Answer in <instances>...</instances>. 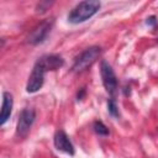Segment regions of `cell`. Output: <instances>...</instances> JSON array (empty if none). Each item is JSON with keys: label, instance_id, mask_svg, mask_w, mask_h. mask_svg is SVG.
Instances as JSON below:
<instances>
[{"label": "cell", "instance_id": "ba28073f", "mask_svg": "<svg viewBox=\"0 0 158 158\" xmlns=\"http://www.w3.org/2000/svg\"><path fill=\"white\" fill-rule=\"evenodd\" d=\"M38 60L43 64V67L46 68V70H57L59 68L63 67L64 60L58 54H46L42 56L41 58H38Z\"/></svg>", "mask_w": 158, "mask_h": 158}, {"label": "cell", "instance_id": "8fae6325", "mask_svg": "<svg viewBox=\"0 0 158 158\" xmlns=\"http://www.w3.org/2000/svg\"><path fill=\"white\" fill-rule=\"evenodd\" d=\"M107 110H109L110 115H112L114 117H117V116H118V109H117V105H116V102H115L112 99H110V100L107 101Z\"/></svg>", "mask_w": 158, "mask_h": 158}, {"label": "cell", "instance_id": "5b68a950", "mask_svg": "<svg viewBox=\"0 0 158 158\" xmlns=\"http://www.w3.org/2000/svg\"><path fill=\"white\" fill-rule=\"evenodd\" d=\"M36 118V112L32 109H23L19 115V121L16 126V136L23 138L27 136L33 121Z\"/></svg>", "mask_w": 158, "mask_h": 158}, {"label": "cell", "instance_id": "8992f818", "mask_svg": "<svg viewBox=\"0 0 158 158\" xmlns=\"http://www.w3.org/2000/svg\"><path fill=\"white\" fill-rule=\"evenodd\" d=\"M52 27H53V20H44V21H42L40 25H37L31 31V33L27 37V42L30 44H33V46L42 43L47 38V36L49 35Z\"/></svg>", "mask_w": 158, "mask_h": 158}, {"label": "cell", "instance_id": "7a4b0ae2", "mask_svg": "<svg viewBox=\"0 0 158 158\" xmlns=\"http://www.w3.org/2000/svg\"><path fill=\"white\" fill-rule=\"evenodd\" d=\"M101 53V48L98 46H91L89 48H86L84 52H81L74 60L72 70L75 73H80L84 72L85 69H88L100 56Z\"/></svg>", "mask_w": 158, "mask_h": 158}, {"label": "cell", "instance_id": "4fadbf2b", "mask_svg": "<svg viewBox=\"0 0 158 158\" xmlns=\"http://www.w3.org/2000/svg\"><path fill=\"white\" fill-rule=\"evenodd\" d=\"M146 23H147V25H149V26H154V25L157 23L156 16H151V17H148V19H147V21H146Z\"/></svg>", "mask_w": 158, "mask_h": 158}, {"label": "cell", "instance_id": "277c9868", "mask_svg": "<svg viewBox=\"0 0 158 158\" xmlns=\"http://www.w3.org/2000/svg\"><path fill=\"white\" fill-rule=\"evenodd\" d=\"M100 74H101L104 88L109 94L114 95L117 90V78L115 75L112 67L106 60H102L100 64Z\"/></svg>", "mask_w": 158, "mask_h": 158}, {"label": "cell", "instance_id": "52a82bcc", "mask_svg": "<svg viewBox=\"0 0 158 158\" xmlns=\"http://www.w3.org/2000/svg\"><path fill=\"white\" fill-rule=\"evenodd\" d=\"M53 143H54V147L60 151V152H64L69 156H73L74 154V146L73 143L70 142V139L68 138V136L65 135V132L63 131H57L54 137H53Z\"/></svg>", "mask_w": 158, "mask_h": 158}, {"label": "cell", "instance_id": "3957f363", "mask_svg": "<svg viewBox=\"0 0 158 158\" xmlns=\"http://www.w3.org/2000/svg\"><path fill=\"white\" fill-rule=\"evenodd\" d=\"M46 68L43 67V64L37 59V62L35 63L33 65V69L28 77V80H27V84H26V91L30 93V94H33V93H37L42 85H43V81H44V74H46Z\"/></svg>", "mask_w": 158, "mask_h": 158}, {"label": "cell", "instance_id": "9c48e42d", "mask_svg": "<svg viewBox=\"0 0 158 158\" xmlns=\"http://www.w3.org/2000/svg\"><path fill=\"white\" fill-rule=\"evenodd\" d=\"M12 105H14V100H12V95L7 91H5L2 94V105H1V115H0V125H4L12 111Z\"/></svg>", "mask_w": 158, "mask_h": 158}, {"label": "cell", "instance_id": "6da1fadb", "mask_svg": "<svg viewBox=\"0 0 158 158\" xmlns=\"http://www.w3.org/2000/svg\"><path fill=\"white\" fill-rule=\"evenodd\" d=\"M101 4L96 0H88L81 1L77 6L72 9V11L68 14V21L73 25L81 23L89 19H91L100 9Z\"/></svg>", "mask_w": 158, "mask_h": 158}, {"label": "cell", "instance_id": "30bf717a", "mask_svg": "<svg viewBox=\"0 0 158 158\" xmlns=\"http://www.w3.org/2000/svg\"><path fill=\"white\" fill-rule=\"evenodd\" d=\"M94 131L99 136H107L109 135V128L101 121H95L94 122Z\"/></svg>", "mask_w": 158, "mask_h": 158}, {"label": "cell", "instance_id": "7c38bea8", "mask_svg": "<svg viewBox=\"0 0 158 158\" xmlns=\"http://www.w3.org/2000/svg\"><path fill=\"white\" fill-rule=\"evenodd\" d=\"M51 4H52V2H40V4L37 5V7H36V9H37L36 11L42 14V12H44V11L47 10L48 6H51Z\"/></svg>", "mask_w": 158, "mask_h": 158}, {"label": "cell", "instance_id": "5bb4252c", "mask_svg": "<svg viewBox=\"0 0 158 158\" xmlns=\"http://www.w3.org/2000/svg\"><path fill=\"white\" fill-rule=\"evenodd\" d=\"M84 94H85V89L83 88V89L80 90V93H78V100H80V99L83 98V95H84Z\"/></svg>", "mask_w": 158, "mask_h": 158}]
</instances>
